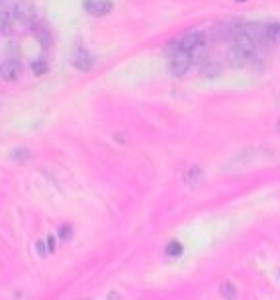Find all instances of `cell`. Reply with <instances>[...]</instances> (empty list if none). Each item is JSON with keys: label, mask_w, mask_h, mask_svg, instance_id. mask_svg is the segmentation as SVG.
<instances>
[{"label": "cell", "mask_w": 280, "mask_h": 300, "mask_svg": "<svg viewBox=\"0 0 280 300\" xmlns=\"http://www.w3.org/2000/svg\"><path fill=\"white\" fill-rule=\"evenodd\" d=\"M202 43H204V33L190 32L187 33L185 37H181V39H175V41L171 43L169 51H171V53H175V51H188V53H192V51L198 49Z\"/></svg>", "instance_id": "cell-1"}, {"label": "cell", "mask_w": 280, "mask_h": 300, "mask_svg": "<svg viewBox=\"0 0 280 300\" xmlns=\"http://www.w3.org/2000/svg\"><path fill=\"white\" fill-rule=\"evenodd\" d=\"M190 65H192V53H188V51H175V53H171L169 69H171L173 75H177V77L185 75L188 69H190Z\"/></svg>", "instance_id": "cell-2"}, {"label": "cell", "mask_w": 280, "mask_h": 300, "mask_svg": "<svg viewBox=\"0 0 280 300\" xmlns=\"http://www.w3.org/2000/svg\"><path fill=\"white\" fill-rule=\"evenodd\" d=\"M12 18L20 24H30L35 16V10L30 2H18V4H12V10H10Z\"/></svg>", "instance_id": "cell-3"}, {"label": "cell", "mask_w": 280, "mask_h": 300, "mask_svg": "<svg viewBox=\"0 0 280 300\" xmlns=\"http://www.w3.org/2000/svg\"><path fill=\"white\" fill-rule=\"evenodd\" d=\"M83 6H85V10H87L89 14H93V16H106V14L114 8L112 0H85Z\"/></svg>", "instance_id": "cell-4"}, {"label": "cell", "mask_w": 280, "mask_h": 300, "mask_svg": "<svg viewBox=\"0 0 280 300\" xmlns=\"http://www.w3.org/2000/svg\"><path fill=\"white\" fill-rule=\"evenodd\" d=\"M71 61H73V65L77 67L79 71H91V69H93L94 59H93V55H91L85 47H81V45H79V47L73 51V59H71Z\"/></svg>", "instance_id": "cell-5"}, {"label": "cell", "mask_w": 280, "mask_h": 300, "mask_svg": "<svg viewBox=\"0 0 280 300\" xmlns=\"http://www.w3.org/2000/svg\"><path fill=\"white\" fill-rule=\"evenodd\" d=\"M20 75H22V65L16 59H8V61H4V65H0V77L4 81L14 83L16 79H20Z\"/></svg>", "instance_id": "cell-6"}, {"label": "cell", "mask_w": 280, "mask_h": 300, "mask_svg": "<svg viewBox=\"0 0 280 300\" xmlns=\"http://www.w3.org/2000/svg\"><path fill=\"white\" fill-rule=\"evenodd\" d=\"M265 41L280 43V24H267L265 26Z\"/></svg>", "instance_id": "cell-7"}, {"label": "cell", "mask_w": 280, "mask_h": 300, "mask_svg": "<svg viewBox=\"0 0 280 300\" xmlns=\"http://www.w3.org/2000/svg\"><path fill=\"white\" fill-rule=\"evenodd\" d=\"M165 253H167V257H181V255H183V243H179V241H171V243L167 245Z\"/></svg>", "instance_id": "cell-8"}, {"label": "cell", "mask_w": 280, "mask_h": 300, "mask_svg": "<svg viewBox=\"0 0 280 300\" xmlns=\"http://www.w3.org/2000/svg\"><path fill=\"white\" fill-rule=\"evenodd\" d=\"M235 293H237V291H235V287H233L229 281H223V283H221V295H223L227 300L237 299V295H235Z\"/></svg>", "instance_id": "cell-9"}, {"label": "cell", "mask_w": 280, "mask_h": 300, "mask_svg": "<svg viewBox=\"0 0 280 300\" xmlns=\"http://www.w3.org/2000/svg\"><path fill=\"white\" fill-rule=\"evenodd\" d=\"M200 177H202V171H200L198 167H192V169H188V173H187V183L196 185V183L200 181Z\"/></svg>", "instance_id": "cell-10"}, {"label": "cell", "mask_w": 280, "mask_h": 300, "mask_svg": "<svg viewBox=\"0 0 280 300\" xmlns=\"http://www.w3.org/2000/svg\"><path fill=\"white\" fill-rule=\"evenodd\" d=\"M31 69H33V73H35V75H45L49 67H47V63H45L43 59H37V61H33V63H31Z\"/></svg>", "instance_id": "cell-11"}, {"label": "cell", "mask_w": 280, "mask_h": 300, "mask_svg": "<svg viewBox=\"0 0 280 300\" xmlns=\"http://www.w3.org/2000/svg\"><path fill=\"white\" fill-rule=\"evenodd\" d=\"M73 228L71 226H61V230H59V235H61L63 239H71V235H73V232H71Z\"/></svg>", "instance_id": "cell-12"}, {"label": "cell", "mask_w": 280, "mask_h": 300, "mask_svg": "<svg viewBox=\"0 0 280 300\" xmlns=\"http://www.w3.org/2000/svg\"><path fill=\"white\" fill-rule=\"evenodd\" d=\"M35 249H37L39 257H45V253H47V247H45V243H43V241H37V243H35Z\"/></svg>", "instance_id": "cell-13"}, {"label": "cell", "mask_w": 280, "mask_h": 300, "mask_svg": "<svg viewBox=\"0 0 280 300\" xmlns=\"http://www.w3.org/2000/svg\"><path fill=\"white\" fill-rule=\"evenodd\" d=\"M47 251H55V235H49L47 237Z\"/></svg>", "instance_id": "cell-14"}, {"label": "cell", "mask_w": 280, "mask_h": 300, "mask_svg": "<svg viewBox=\"0 0 280 300\" xmlns=\"http://www.w3.org/2000/svg\"><path fill=\"white\" fill-rule=\"evenodd\" d=\"M18 151H20V153H14V157H16V159H20V157H28V155H30V153H28V149H24V147H22V149H18Z\"/></svg>", "instance_id": "cell-15"}, {"label": "cell", "mask_w": 280, "mask_h": 300, "mask_svg": "<svg viewBox=\"0 0 280 300\" xmlns=\"http://www.w3.org/2000/svg\"><path fill=\"white\" fill-rule=\"evenodd\" d=\"M279 130H280V122H279Z\"/></svg>", "instance_id": "cell-16"}]
</instances>
